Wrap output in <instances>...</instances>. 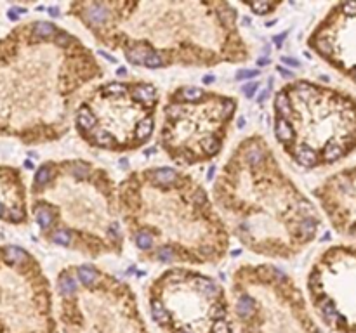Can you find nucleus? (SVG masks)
Listing matches in <instances>:
<instances>
[{
	"mask_svg": "<svg viewBox=\"0 0 356 333\" xmlns=\"http://www.w3.org/2000/svg\"><path fill=\"white\" fill-rule=\"evenodd\" d=\"M229 300L238 333H325L296 280L274 264L236 267Z\"/></svg>",
	"mask_w": 356,
	"mask_h": 333,
	"instance_id": "10",
	"label": "nucleus"
},
{
	"mask_svg": "<svg viewBox=\"0 0 356 333\" xmlns=\"http://www.w3.org/2000/svg\"><path fill=\"white\" fill-rule=\"evenodd\" d=\"M0 333H61L49 278L18 245L0 247Z\"/></svg>",
	"mask_w": 356,
	"mask_h": 333,
	"instance_id": "12",
	"label": "nucleus"
},
{
	"mask_svg": "<svg viewBox=\"0 0 356 333\" xmlns=\"http://www.w3.org/2000/svg\"><path fill=\"white\" fill-rule=\"evenodd\" d=\"M30 212L42 240L85 258L120 257L125 229L118 184L83 158L47 160L35 170Z\"/></svg>",
	"mask_w": 356,
	"mask_h": 333,
	"instance_id": "5",
	"label": "nucleus"
},
{
	"mask_svg": "<svg viewBox=\"0 0 356 333\" xmlns=\"http://www.w3.org/2000/svg\"><path fill=\"white\" fill-rule=\"evenodd\" d=\"M313 196L332 229L356 240V165L327 176L313 189Z\"/></svg>",
	"mask_w": 356,
	"mask_h": 333,
	"instance_id": "15",
	"label": "nucleus"
},
{
	"mask_svg": "<svg viewBox=\"0 0 356 333\" xmlns=\"http://www.w3.org/2000/svg\"><path fill=\"white\" fill-rule=\"evenodd\" d=\"M307 49L356 85V2L330 5L307 35Z\"/></svg>",
	"mask_w": 356,
	"mask_h": 333,
	"instance_id": "14",
	"label": "nucleus"
},
{
	"mask_svg": "<svg viewBox=\"0 0 356 333\" xmlns=\"http://www.w3.org/2000/svg\"><path fill=\"white\" fill-rule=\"evenodd\" d=\"M247 9H250L255 16H270L280 7V2H248L244 4Z\"/></svg>",
	"mask_w": 356,
	"mask_h": 333,
	"instance_id": "17",
	"label": "nucleus"
},
{
	"mask_svg": "<svg viewBox=\"0 0 356 333\" xmlns=\"http://www.w3.org/2000/svg\"><path fill=\"white\" fill-rule=\"evenodd\" d=\"M160 90L148 80L94 83L73 115L82 142L92 150L122 154L144 148L157 128Z\"/></svg>",
	"mask_w": 356,
	"mask_h": 333,
	"instance_id": "7",
	"label": "nucleus"
},
{
	"mask_svg": "<svg viewBox=\"0 0 356 333\" xmlns=\"http://www.w3.org/2000/svg\"><path fill=\"white\" fill-rule=\"evenodd\" d=\"M125 236L141 262L216 266L229 254L231 234L207 189L176 167H148L118 182Z\"/></svg>",
	"mask_w": 356,
	"mask_h": 333,
	"instance_id": "4",
	"label": "nucleus"
},
{
	"mask_svg": "<svg viewBox=\"0 0 356 333\" xmlns=\"http://www.w3.org/2000/svg\"><path fill=\"white\" fill-rule=\"evenodd\" d=\"M212 202L229 234L248 252L292 260L318 238L322 212L285 172L261 134L242 139L212 184Z\"/></svg>",
	"mask_w": 356,
	"mask_h": 333,
	"instance_id": "3",
	"label": "nucleus"
},
{
	"mask_svg": "<svg viewBox=\"0 0 356 333\" xmlns=\"http://www.w3.org/2000/svg\"><path fill=\"white\" fill-rule=\"evenodd\" d=\"M68 14L137 68H216L252 57L240 14L224 0H75Z\"/></svg>",
	"mask_w": 356,
	"mask_h": 333,
	"instance_id": "1",
	"label": "nucleus"
},
{
	"mask_svg": "<svg viewBox=\"0 0 356 333\" xmlns=\"http://www.w3.org/2000/svg\"><path fill=\"white\" fill-rule=\"evenodd\" d=\"M105 77L96 52L53 21L18 25L0 38V137L27 146L61 141L82 90Z\"/></svg>",
	"mask_w": 356,
	"mask_h": 333,
	"instance_id": "2",
	"label": "nucleus"
},
{
	"mask_svg": "<svg viewBox=\"0 0 356 333\" xmlns=\"http://www.w3.org/2000/svg\"><path fill=\"white\" fill-rule=\"evenodd\" d=\"M0 219L7 224L28 222V195L23 174L14 167L0 165Z\"/></svg>",
	"mask_w": 356,
	"mask_h": 333,
	"instance_id": "16",
	"label": "nucleus"
},
{
	"mask_svg": "<svg viewBox=\"0 0 356 333\" xmlns=\"http://www.w3.org/2000/svg\"><path fill=\"white\" fill-rule=\"evenodd\" d=\"M238 99L196 85L172 89L162 104L158 146L176 167H196L224 150Z\"/></svg>",
	"mask_w": 356,
	"mask_h": 333,
	"instance_id": "8",
	"label": "nucleus"
},
{
	"mask_svg": "<svg viewBox=\"0 0 356 333\" xmlns=\"http://www.w3.org/2000/svg\"><path fill=\"white\" fill-rule=\"evenodd\" d=\"M56 293L61 333H150L131 284L94 264L63 267Z\"/></svg>",
	"mask_w": 356,
	"mask_h": 333,
	"instance_id": "9",
	"label": "nucleus"
},
{
	"mask_svg": "<svg viewBox=\"0 0 356 333\" xmlns=\"http://www.w3.org/2000/svg\"><path fill=\"white\" fill-rule=\"evenodd\" d=\"M257 89V83H252L250 87H244V92L247 94V96H252V92Z\"/></svg>",
	"mask_w": 356,
	"mask_h": 333,
	"instance_id": "18",
	"label": "nucleus"
},
{
	"mask_svg": "<svg viewBox=\"0 0 356 333\" xmlns=\"http://www.w3.org/2000/svg\"><path fill=\"white\" fill-rule=\"evenodd\" d=\"M146 304L162 333H235L228 292L216 278L193 267L162 271L148 284Z\"/></svg>",
	"mask_w": 356,
	"mask_h": 333,
	"instance_id": "11",
	"label": "nucleus"
},
{
	"mask_svg": "<svg viewBox=\"0 0 356 333\" xmlns=\"http://www.w3.org/2000/svg\"><path fill=\"white\" fill-rule=\"evenodd\" d=\"M313 314L332 333H356V245H330L306 276Z\"/></svg>",
	"mask_w": 356,
	"mask_h": 333,
	"instance_id": "13",
	"label": "nucleus"
},
{
	"mask_svg": "<svg viewBox=\"0 0 356 333\" xmlns=\"http://www.w3.org/2000/svg\"><path fill=\"white\" fill-rule=\"evenodd\" d=\"M273 134L301 169L332 167L356 151V96L309 78L283 83L273 98Z\"/></svg>",
	"mask_w": 356,
	"mask_h": 333,
	"instance_id": "6",
	"label": "nucleus"
}]
</instances>
